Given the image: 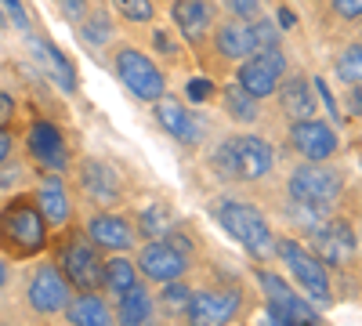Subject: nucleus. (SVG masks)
Segmentation results:
<instances>
[{
    "mask_svg": "<svg viewBox=\"0 0 362 326\" xmlns=\"http://www.w3.org/2000/svg\"><path fill=\"white\" fill-rule=\"evenodd\" d=\"M334 76L341 83H358L362 80V37L341 47V54L334 58Z\"/></svg>",
    "mask_w": 362,
    "mask_h": 326,
    "instance_id": "obj_30",
    "label": "nucleus"
},
{
    "mask_svg": "<svg viewBox=\"0 0 362 326\" xmlns=\"http://www.w3.org/2000/svg\"><path fill=\"white\" fill-rule=\"evenodd\" d=\"M189 301H192V286L181 279H170V283H160V293H156V312L163 319H185L189 315Z\"/></svg>",
    "mask_w": 362,
    "mask_h": 326,
    "instance_id": "obj_28",
    "label": "nucleus"
},
{
    "mask_svg": "<svg viewBox=\"0 0 362 326\" xmlns=\"http://www.w3.org/2000/svg\"><path fill=\"white\" fill-rule=\"evenodd\" d=\"M90 4H102V0H90Z\"/></svg>",
    "mask_w": 362,
    "mask_h": 326,
    "instance_id": "obj_41",
    "label": "nucleus"
},
{
    "mask_svg": "<svg viewBox=\"0 0 362 326\" xmlns=\"http://www.w3.org/2000/svg\"><path fill=\"white\" fill-rule=\"evenodd\" d=\"M290 149L300 156V160H334L337 149H341V138L337 131L329 127L326 120H319V116H300V120H290Z\"/></svg>",
    "mask_w": 362,
    "mask_h": 326,
    "instance_id": "obj_15",
    "label": "nucleus"
},
{
    "mask_svg": "<svg viewBox=\"0 0 362 326\" xmlns=\"http://www.w3.org/2000/svg\"><path fill=\"white\" fill-rule=\"evenodd\" d=\"M11 116H15V98L4 91V87H0V127H8Z\"/></svg>",
    "mask_w": 362,
    "mask_h": 326,
    "instance_id": "obj_38",
    "label": "nucleus"
},
{
    "mask_svg": "<svg viewBox=\"0 0 362 326\" xmlns=\"http://www.w3.org/2000/svg\"><path fill=\"white\" fill-rule=\"evenodd\" d=\"M11 22H8V15H4V8H0V29H8Z\"/></svg>",
    "mask_w": 362,
    "mask_h": 326,
    "instance_id": "obj_40",
    "label": "nucleus"
},
{
    "mask_svg": "<svg viewBox=\"0 0 362 326\" xmlns=\"http://www.w3.org/2000/svg\"><path fill=\"white\" fill-rule=\"evenodd\" d=\"M112 11L124 22H131V25H145V22L156 18V4H153V0H112Z\"/></svg>",
    "mask_w": 362,
    "mask_h": 326,
    "instance_id": "obj_31",
    "label": "nucleus"
},
{
    "mask_svg": "<svg viewBox=\"0 0 362 326\" xmlns=\"http://www.w3.org/2000/svg\"><path fill=\"white\" fill-rule=\"evenodd\" d=\"M210 218H214V221H218L254 261H261V264L276 261V243H279V235L272 232L268 218L257 211L250 199L221 196V199L210 203Z\"/></svg>",
    "mask_w": 362,
    "mask_h": 326,
    "instance_id": "obj_3",
    "label": "nucleus"
},
{
    "mask_svg": "<svg viewBox=\"0 0 362 326\" xmlns=\"http://www.w3.org/2000/svg\"><path fill=\"white\" fill-rule=\"evenodd\" d=\"M134 264H138V272H141L145 283H156V286H160V283H170V279L189 276L192 257H185L174 243H167L163 235H160V240H145V243H141Z\"/></svg>",
    "mask_w": 362,
    "mask_h": 326,
    "instance_id": "obj_13",
    "label": "nucleus"
},
{
    "mask_svg": "<svg viewBox=\"0 0 362 326\" xmlns=\"http://www.w3.org/2000/svg\"><path fill=\"white\" fill-rule=\"evenodd\" d=\"M243 315V290L239 286H199L192 290L189 301V322L214 326V322H232Z\"/></svg>",
    "mask_w": 362,
    "mask_h": 326,
    "instance_id": "obj_14",
    "label": "nucleus"
},
{
    "mask_svg": "<svg viewBox=\"0 0 362 326\" xmlns=\"http://www.w3.org/2000/svg\"><path fill=\"white\" fill-rule=\"evenodd\" d=\"M290 73V62H286V51L276 44V47H264V51H254L247 54L243 62L235 66V83L257 102L276 95L279 80Z\"/></svg>",
    "mask_w": 362,
    "mask_h": 326,
    "instance_id": "obj_9",
    "label": "nucleus"
},
{
    "mask_svg": "<svg viewBox=\"0 0 362 326\" xmlns=\"http://www.w3.org/2000/svg\"><path fill=\"white\" fill-rule=\"evenodd\" d=\"M254 279H257V286L264 293V305H268V319L272 322L290 326V322H319L322 319V312L305 298V293H293V286L286 279H279L276 272H268L261 261L254 264Z\"/></svg>",
    "mask_w": 362,
    "mask_h": 326,
    "instance_id": "obj_8",
    "label": "nucleus"
},
{
    "mask_svg": "<svg viewBox=\"0 0 362 326\" xmlns=\"http://www.w3.org/2000/svg\"><path fill=\"white\" fill-rule=\"evenodd\" d=\"M250 25V40H254V51H264V47H276L279 44V25L272 22V18H254V22H247Z\"/></svg>",
    "mask_w": 362,
    "mask_h": 326,
    "instance_id": "obj_32",
    "label": "nucleus"
},
{
    "mask_svg": "<svg viewBox=\"0 0 362 326\" xmlns=\"http://www.w3.org/2000/svg\"><path fill=\"white\" fill-rule=\"evenodd\" d=\"M62 315L69 322H76V326H109L116 319L112 315V301L105 298L102 290H76V298H69Z\"/></svg>",
    "mask_w": 362,
    "mask_h": 326,
    "instance_id": "obj_23",
    "label": "nucleus"
},
{
    "mask_svg": "<svg viewBox=\"0 0 362 326\" xmlns=\"http://www.w3.org/2000/svg\"><path fill=\"white\" fill-rule=\"evenodd\" d=\"M206 167L214 170L221 182L257 185V182H264V177L272 174V167H276V149H272L261 134L239 131V134L221 138L214 149H210Z\"/></svg>",
    "mask_w": 362,
    "mask_h": 326,
    "instance_id": "obj_2",
    "label": "nucleus"
},
{
    "mask_svg": "<svg viewBox=\"0 0 362 326\" xmlns=\"http://www.w3.org/2000/svg\"><path fill=\"white\" fill-rule=\"evenodd\" d=\"M0 8H4L8 22H15V29L29 33V15H25V8H22V0H0Z\"/></svg>",
    "mask_w": 362,
    "mask_h": 326,
    "instance_id": "obj_35",
    "label": "nucleus"
},
{
    "mask_svg": "<svg viewBox=\"0 0 362 326\" xmlns=\"http://www.w3.org/2000/svg\"><path fill=\"white\" fill-rule=\"evenodd\" d=\"M76 29H80L83 44H90V47H109L112 37H116V22H112V15L105 11V4H90V8L80 15Z\"/></svg>",
    "mask_w": 362,
    "mask_h": 326,
    "instance_id": "obj_26",
    "label": "nucleus"
},
{
    "mask_svg": "<svg viewBox=\"0 0 362 326\" xmlns=\"http://www.w3.org/2000/svg\"><path fill=\"white\" fill-rule=\"evenodd\" d=\"M276 98H279V112L286 120H300V116L315 112V91L305 73H286L276 87Z\"/></svg>",
    "mask_w": 362,
    "mask_h": 326,
    "instance_id": "obj_22",
    "label": "nucleus"
},
{
    "mask_svg": "<svg viewBox=\"0 0 362 326\" xmlns=\"http://www.w3.org/2000/svg\"><path fill=\"white\" fill-rule=\"evenodd\" d=\"M51 247V225L33 192H15L0 203V254L8 261H33Z\"/></svg>",
    "mask_w": 362,
    "mask_h": 326,
    "instance_id": "obj_1",
    "label": "nucleus"
},
{
    "mask_svg": "<svg viewBox=\"0 0 362 326\" xmlns=\"http://www.w3.org/2000/svg\"><path fill=\"white\" fill-rule=\"evenodd\" d=\"M221 109H225L228 120L243 124V127H250V124L261 120V102L250 98L239 83H225V87H221Z\"/></svg>",
    "mask_w": 362,
    "mask_h": 326,
    "instance_id": "obj_27",
    "label": "nucleus"
},
{
    "mask_svg": "<svg viewBox=\"0 0 362 326\" xmlns=\"http://www.w3.org/2000/svg\"><path fill=\"white\" fill-rule=\"evenodd\" d=\"M210 51H214L221 62H243L247 54H254V40H250V25L239 18H225L214 22V33H210Z\"/></svg>",
    "mask_w": 362,
    "mask_h": 326,
    "instance_id": "obj_21",
    "label": "nucleus"
},
{
    "mask_svg": "<svg viewBox=\"0 0 362 326\" xmlns=\"http://www.w3.org/2000/svg\"><path fill=\"white\" fill-rule=\"evenodd\" d=\"M112 315L116 322H127V326H138V322H148L156 315V298L148 293L145 283H138L134 290L119 293V298L112 301Z\"/></svg>",
    "mask_w": 362,
    "mask_h": 326,
    "instance_id": "obj_24",
    "label": "nucleus"
},
{
    "mask_svg": "<svg viewBox=\"0 0 362 326\" xmlns=\"http://www.w3.org/2000/svg\"><path fill=\"white\" fill-rule=\"evenodd\" d=\"M153 120L181 145H199L203 141V124H199V116L181 102L174 95H160L153 102Z\"/></svg>",
    "mask_w": 362,
    "mask_h": 326,
    "instance_id": "obj_18",
    "label": "nucleus"
},
{
    "mask_svg": "<svg viewBox=\"0 0 362 326\" xmlns=\"http://www.w3.org/2000/svg\"><path fill=\"white\" fill-rule=\"evenodd\" d=\"M329 8L341 22H358L362 18V0H329Z\"/></svg>",
    "mask_w": 362,
    "mask_h": 326,
    "instance_id": "obj_34",
    "label": "nucleus"
},
{
    "mask_svg": "<svg viewBox=\"0 0 362 326\" xmlns=\"http://www.w3.org/2000/svg\"><path fill=\"white\" fill-rule=\"evenodd\" d=\"M221 4H225L228 18H239V22H254V18L264 15V4H261V0H221Z\"/></svg>",
    "mask_w": 362,
    "mask_h": 326,
    "instance_id": "obj_33",
    "label": "nucleus"
},
{
    "mask_svg": "<svg viewBox=\"0 0 362 326\" xmlns=\"http://www.w3.org/2000/svg\"><path fill=\"white\" fill-rule=\"evenodd\" d=\"M37 196V206H40V214L47 218L51 228H66L69 221H76V206H73V196L62 182V174L58 170H44L40 177V185L33 189Z\"/></svg>",
    "mask_w": 362,
    "mask_h": 326,
    "instance_id": "obj_20",
    "label": "nucleus"
},
{
    "mask_svg": "<svg viewBox=\"0 0 362 326\" xmlns=\"http://www.w3.org/2000/svg\"><path fill=\"white\" fill-rule=\"evenodd\" d=\"M76 189L87 203H95L98 211H109V206H119L127 199V185L119 170L98 156H83L76 163Z\"/></svg>",
    "mask_w": 362,
    "mask_h": 326,
    "instance_id": "obj_11",
    "label": "nucleus"
},
{
    "mask_svg": "<svg viewBox=\"0 0 362 326\" xmlns=\"http://www.w3.org/2000/svg\"><path fill=\"white\" fill-rule=\"evenodd\" d=\"M109 66H112V76L124 83L138 102L153 105L160 95H167V76H163V69L156 66V58H148L141 47H131V44L112 47Z\"/></svg>",
    "mask_w": 362,
    "mask_h": 326,
    "instance_id": "obj_6",
    "label": "nucleus"
},
{
    "mask_svg": "<svg viewBox=\"0 0 362 326\" xmlns=\"http://www.w3.org/2000/svg\"><path fill=\"white\" fill-rule=\"evenodd\" d=\"M51 261L62 269L73 290H102L105 250L83 228H76V221H69L58 232V240H51Z\"/></svg>",
    "mask_w": 362,
    "mask_h": 326,
    "instance_id": "obj_4",
    "label": "nucleus"
},
{
    "mask_svg": "<svg viewBox=\"0 0 362 326\" xmlns=\"http://www.w3.org/2000/svg\"><path fill=\"white\" fill-rule=\"evenodd\" d=\"M276 257L286 264L290 279L297 283V290L305 293V298H308L312 305H334V283H329L326 264H322V261L305 247V243L290 240V235H279V243H276Z\"/></svg>",
    "mask_w": 362,
    "mask_h": 326,
    "instance_id": "obj_7",
    "label": "nucleus"
},
{
    "mask_svg": "<svg viewBox=\"0 0 362 326\" xmlns=\"http://www.w3.org/2000/svg\"><path fill=\"white\" fill-rule=\"evenodd\" d=\"M174 206L170 203H148L134 214V228H138V240H160V235L174 225Z\"/></svg>",
    "mask_w": 362,
    "mask_h": 326,
    "instance_id": "obj_29",
    "label": "nucleus"
},
{
    "mask_svg": "<svg viewBox=\"0 0 362 326\" xmlns=\"http://www.w3.org/2000/svg\"><path fill=\"white\" fill-rule=\"evenodd\" d=\"M344 170L329 160H300L286 174V196L319 214H334V206L344 199Z\"/></svg>",
    "mask_w": 362,
    "mask_h": 326,
    "instance_id": "obj_5",
    "label": "nucleus"
},
{
    "mask_svg": "<svg viewBox=\"0 0 362 326\" xmlns=\"http://www.w3.org/2000/svg\"><path fill=\"white\" fill-rule=\"evenodd\" d=\"M348 91H344V112L351 116V120H358L362 116V80L358 83H344Z\"/></svg>",
    "mask_w": 362,
    "mask_h": 326,
    "instance_id": "obj_36",
    "label": "nucleus"
},
{
    "mask_svg": "<svg viewBox=\"0 0 362 326\" xmlns=\"http://www.w3.org/2000/svg\"><path fill=\"white\" fill-rule=\"evenodd\" d=\"M22 149H25V156L33 160L40 170H58V174H66V170L73 167V153H69L66 134L58 131L51 120H44V116H37V120L25 124Z\"/></svg>",
    "mask_w": 362,
    "mask_h": 326,
    "instance_id": "obj_12",
    "label": "nucleus"
},
{
    "mask_svg": "<svg viewBox=\"0 0 362 326\" xmlns=\"http://www.w3.org/2000/svg\"><path fill=\"white\" fill-rule=\"evenodd\" d=\"M25 47H29V54H33V62L47 73V80H54V87L58 91H66V95H76V69H73V62L54 47V40H47V37H40V33H33L29 29L25 33Z\"/></svg>",
    "mask_w": 362,
    "mask_h": 326,
    "instance_id": "obj_19",
    "label": "nucleus"
},
{
    "mask_svg": "<svg viewBox=\"0 0 362 326\" xmlns=\"http://www.w3.org/2000/svg\"><path fill=\"white\" fill-rule=\"evenodd\" d=\"M170 18L177 25L181 40L203 54L210 44V33H214V22H218V4L214 0H174Z\"/></svg>",
    "mask_w": 362,
    "mask_h": 326,
    "instance_id": "obj_16",
    "label": "nucleus"
},
{
    "mask_svg": "<svg viewBox=\"0 0 362 326\" xmlns=\"http://www.w3.org/2000/svg\"><path fill=\"white\" fill-rule=\"evenodd\" d=\"M138 283H145V279H141V272H138V264H134V257H131V254H112V257H105L102 290L109 293V301H116L119 293L134 290Z\"/></svg>",
    "mask_w": 362,
    "mask_h": 326,
    "instance_id": "obj_25",
    "label": "nucleus"
},
{
    "mask_svg": "<svg viewBox=\"0 0 362 326\" xmlns=\"http://www.w3.org/2000/svg\"><path fill=\"white\" fill-rule=\"evenodd\" d=\"M8 276H11V272H8V257L0 254V293H4V286H8Z\"/></svg>",
    "mask_w": 362,
    "mask_h": 326,
    "instance_id": "obj_39",
    "label": "nucleus"
},
{
    "mask_svg": "<svg viewBox=\"0 0 362 326\" xmlns=\"http://www.w3.org/2000/svg\"><path fill=\"white\" fill-rule=\"evenodd\" d=\"M73 298V286L54 261H40L25 279V305L33 315H62Z\"/></svg>",
    "mask_w": 362,
    "mask_h": 326,
    "instance_id": "obj_10",
    "label": "nucleus"
},
{
    "mask_svg": "<svg viewBox=\"0 0 362 326\" xmlns=\"http://www.w3.org/2000/svg\"><path fill=\"white\" fill-rule=\"evenodd\" d=\"M83 232L102 250H109V254H131L141 243L138 240V228H134V218L116 214V211H95V214L83 221Z\"/></svg>",
    "mask_w": 362,
    "mask_h": 326,
    "instance_id": "obj_17",
    "label": "nucleus"
},
{
    "mask_svg": "<svg viewBox=\"0 0 362 326\" xmlns=\"http://www.w3.org/2000/svg\"><path fill=\"white\" fill-rule=\"evenodd\" d=\"M15 156V134L11 127H0V163H8Z\"/></svg>",
    "mask_w": 362,
    "mask_h": 326,
    "instance_id": "obj_37",
    "label": "nucleus"
}]
</instances>
